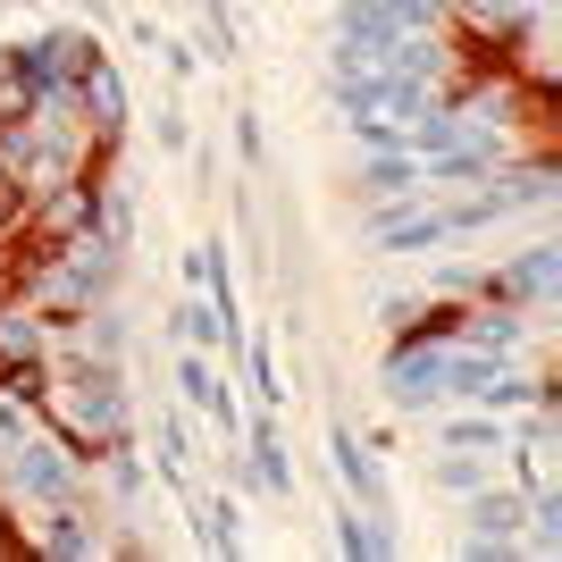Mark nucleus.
I'll return each instance as SVG.
<instances>
[{
	"mask_svg": "<svg viewBox=\"0 0 562 562\" xmlns=\"http://www.w3.org/2000/svg\"><path fill=\"white\" fill-rule=\"evenodd\" d=\"M85 479H93V462H76L59 437L18 428V437L0 446V487L25 495V504H76V495H85Z\"/></svg>",
	"mask_w": 562,
	"mask_h": 562,
	"instance_id": "f03ea898",
	"label": "nucleus"
},
{
	"mask_svg": "<svg viewBox=\"0 0 562 562\" xmlns=\"http://www.w3.org/2000/svg\"><path fill=\"white\" fill-rule=\"evenodd\" d=\"M68 101H76V117H85V126H93V135L117 151V135H126V85H117L110 59H93V68L76 76V93H68Z\"/></svg>",
	"mask_w": 562,
	"mask_h": 562,
	"instance_id": "423d86ee",
	"label": "nucleus"
},
{
	"mask_svg": "<svg viewBox=\"0 0 562 562\" xmlns=\"http://www.w3.org/2000/svg\"><path fill=\"white\" fill-rule=\"evenodd\" d=\"M235 495H211V504H202V546H211V554H244V529H235Z\"/></svg>",
	"mask_w": 562,
	"mask_h": 562,
	"instance_id": "4468645a",
	"label": "nucleus"
},
{
	"mask_svg": "<svg viewBox=\"0 0 562 562\" xmlns=\"http://www.w3.org/2000/svg\"><path fill=\"white\" fill-rule=\"evenodd\" d=\"M25 546H43V554H68V562L110 554V538H101L93 513H85V495H76V504H43V529H34Z\"/></svg>",
	"mask_w": 562,
	"mask_h": 562,
	"instance_id": "0eeeda50",
	"label": "nucleus"
},
{
	"mask_svg": "<svg viewBox=\"0 0 562 562\" xmlns=\"http://www.w3.org/2000/svg\"><path fill=\"white\" fill-rule=\"evenodd\" d=\"M168 336L193 352H244V328H235V303H211V294H186V303L168 311Z\"/></svg>",
	"mask_w": 562,
	"mask_h": 562,
	"instance_id": "39448f33",
	"label": "nucleus"
},
{
	"mask_svg": "<svg viewBox=\"0 0 562 562\" xmlns=\"http://www.w3.org/2000/svg\"><path fill=\"white\" fill-rule=\"evenodd\" d=\"M361 193H370V202L420 193V160H412V151H370V160H361Z\"/></svg>",
	"mask_w": 562,
	"mask_h": 562,
	"instance_id": "9b49d317",
	"label": "nucleus"
},
{
	"mask_svg": "<svg viewBox=\"0 0 562 562\" xmlns=\"http://www.w3.org/2000/svg\"><path fill=\"white\" fill-rule=\"evenodd\" d=\"M378 9H386L395 25H446L453 18V0H378Z\"/></svg>",
	"mask_w": 562,
	"mask_h": 562,
	"instance_id": "a211bd4d",
	"label": "nucleus"
},
{
	"mask_svg": "<svg viewBox=\"0 0 562 562\" xmlns=\"http://www.w3.org/2000/svg\"><path fill=\"white\" fill-rule=\"evenodd\" d=\"M446 378H453V345H437V336H395V352H386V395H395V412H437V403H446Z\"/></svg>",
	"mask_w": 562,
	"mask_h": 562,
	"instance_id": "7ed1b4c3",
	"label": "nucleus"
},
{
	"mask_svg": "<svg viewBox=\"0 0 562 562\" xmlns=\"http://www.w3.org/2000/svg\"><path fill=\"white\" fill-rule=\"evenodd\" d=\"M328 453H336V479L361 513H386V470H378V446H361L352 428H328Z\"/></svg>",
	"mask_w": 562,
	"mask_h": 562,
	"instance_id": "6e6552de",
	"label": "nucleus"
},
{
	"mask_svg": "<svg viewBox=\"0 0 562 562\" xmlns=\"http://www.w3.org/2000/svg\"><path fill=\"white\" fill-rule=\"evenodd\" d=\"M487 479H495V462H487L479 446H453L446 462H437V487H446V495H479Z\"/></svg>",
	"mask_w": 562,
	"mask_h": 562,
	"instance_id": "ddd939ff",
	"label": "nucleus"
},
{
	"mask_svg": "<svg viewBox=\"0 0 562 562\" xmlns=\"http://www.w3.org/2000/svg\"><path fill=\"white\" fill-rule=\"evenodd\" d=\"M160 470H168V479H177V487H186V479H193V446H186V420H177V412H168V420H160Z\"/></svg>",
	"mask_w": 562,
	"mask_h": 562,
	"instance_id": "dca6fc26",
	"label": "nucleus"
},
{
	"mask_svg": "<svg viewBox=\"0 0 562 562\" xmlns=\"http://www.w3.org/2000/svg\"><path fill=\"white\" fill-rule=\"evenodd\" d=\"M370 244L378 252H437V244H453V235H446V211L428 202V211H378Z\"/></svg>",
	"mask_w": 562,
	"mask_h": 562,
	"instance_id": "1a4fd4ad",
	"label": "nucleus"
},
{
	"mask_svg": "<svg viewBox=\"0 0 562 562\" xmlns=\"http://www.w3.org/2000/svg\"><path fill=\"white\" fill-rule=\"evenodd\" d=\"M34 412H43V428L76 453V462H101L110 446H126V437H135V395H126L117 361H93V352L50 361Z\"/></svg>",
	"mask_w": 562,
	"mask_h": 562,
	"instance_id": "f257e3e1",
	"label": "nucleus"
},
{
	"mask_svg": "<svg viewBox=\"0 0 562 562\" xmlns=\"http://www.w3.org/2000/svg\"><path fill=\"white\" fill-rule=\"evenodd\" d=\"M336 546H345V554H361V562H386V554H395V529H386V513L345 504V513H336Z\"/></svg>",
	"mask_w": 562,
	"mask_h": 562,
	"instance_id": "f8f14e48",
	"label": "nucleus"
},
{
	"mask_svg": "<svg viewBox=\"0 0 562 562\" xmlns=\"http://www.w3.org/2000/svg\"><path fill=\"white\" fill-rule=\"evenodd\" d=\"M470 285H479L487 303H513V311H554V303H562V244H529L520 260L479 269Z\"/></svg>",
	"mask_w": 562,
	"mask_h": 562,
	"instance_id": "20e7f679",
	"label": "nucleus"
},
{
	"mask_svg": "<svg viewBox=\"0 0 562 562\" xmlns=\"http://www.w3.org/2000/svg\"><path fill=\"white\" fill-rule=\"evenodd\" d=\"M177 386H186V403H193V412H211V420L227 428V437H235V428H244V403H235L227 386H218L211 352H186V361H177Z\"/></svg>",
	"mask_w": 562,
	"mask_h": 562,
	"instance_id": "9d476101",
	"label": "nucleus"
},
{
	"mask_svg": "<svg viewBox=\"0 0 562 562\" xmlns=\"http://www.w3.org/2000/svg\"><path fill=\"white\" fill-rule=\"evenodd\" d=\"M446 446H504V412H479V420H446Z\"/></svg>",
	"mask_w": 562,
	"mask_h": 562,
	"instance_id": "f3484780",
	"label": "nucleus"
},
{
	"mask_svg": "<svg viewBox=\"0 0 562 562\" xmlns=\"http://www.w3.org/2000/svg\"><path fill=\"white\" fill-rule=\"evenodd\" d=\"M244 378H252V403H260V412H278V403H285V386H278V352H269V345H244Z\"/></svg>",
	"mask_w": 562,
	"mask_h": 562,
	"instance_id": "2eb2a0df",
	"label": "nucleus"
},
{
	"mask_svg": "<svg viewBox=\"0 0 562 562\" xmlns=\"http://www.w3.org/2000/svg\"><path fill=\"white\" fill-rule=\"evenodd\" d=\"M186 143H193V135H186V117L160 110V151H186Z\"/></svg>",
	"mask_w": 562,
	"mask_h": 562,
	"instance_id": "6ab92c4d",
	"label": "nucleus"
}]
</instances>
